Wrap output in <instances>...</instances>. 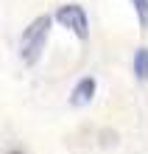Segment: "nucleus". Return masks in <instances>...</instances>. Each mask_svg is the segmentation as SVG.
Returning a JSON list of instances; mask_svg holds the SVG:
<instances>
[{
    "label": "nucleus",
    "mask_w": 148,
    "mask_h": 154,
    "mask_svg": "<svg viewBox=\"0 0 148 154\" xmlns=\"http://www.w3.org/2000/svg\"><path fill=\"white\" fill-rule=\"evenodd\" d=\"M50 25H53V20L48 14H42V17H36V20H31L28 28L23 31L20 59L25 62V65H36V62H39L42 51H45V42H48V37H50Z\"/></svg>",
    "instance_id": "obj_1"
},
{
    "label": "nucleus",
    "mask_w": 148,
    "mask_h": 154,
    "mask_svg": "<svg viewBox=\"0 0 148 154\" xmlns=\"http://www.w3.org/2000/svg\"><path fill=\"white\" fill-rule=\"evenodd\" d=\"M56 23L64 25V28H70L78 39H87V37H89V20H87V11H84L81 6H76V3L62 6L59 11H56Z\"/></svg>",
    "instance_id": "obj_2"
},
{
    "label": "nucleus",
    "mask_w": 148,
    "mask_h": 154,
    "mask_svg": "<svg viewBox=\"0 0 148 154\" xmlns=\"http://www.w3.org/2000/svg\"><path fill=\"white\" fill-rule=\"evenodd\" d=\"M95 90H98V81L92 79V76H84L76 87H73L70 104H73V106H84V104H89L92 98H95Z\"/></svg>",
    "instance_id": "obj_3"
},
{
    "label": "nucleus",
    "mask_w": 148,
    "mask_h": 154,
    "mask_svg": "<svg viewBox=\"0 0 148 154\" xmlns=\"http://www.w3.org/2000/svg\"><path fill=\"white\" fill-rule=\"evenodd\" d=\"M134 76L140 81H148V48H137L134 53Z\"/></svg>",
    "instance_id": "obj_4"
},
{
    "label": "nucleus",
    "mask_w": 148,
    "mask_h": 154,
    "mask_svg": "<svg viewBox=\"0 0 148 154\" xmlns=\"http://www.w3.org/2000/svg\"><path fill=\"white\" fill-rule=\"evenodd\" d=\"M134 11H137V20H140L143 31H148V0H131Z\"/></svg>",
    "instance_id": "obj_5"
},
{
    "label": "nucleus",
    "mask_w": 148,
    "mask_h": 154,
    "mask_svg": "<svg viewBox=\"0 0 148 154\" xmlns=\"http://www.w3.org/2000/svg\"><path fill=\"white\" fill-rule=\"evenodd\" d=\"M8 154H25V151H20V149H14V151H8Z\"/></svg>",
    "instance_id": "obj_6"
}]
</instances>
